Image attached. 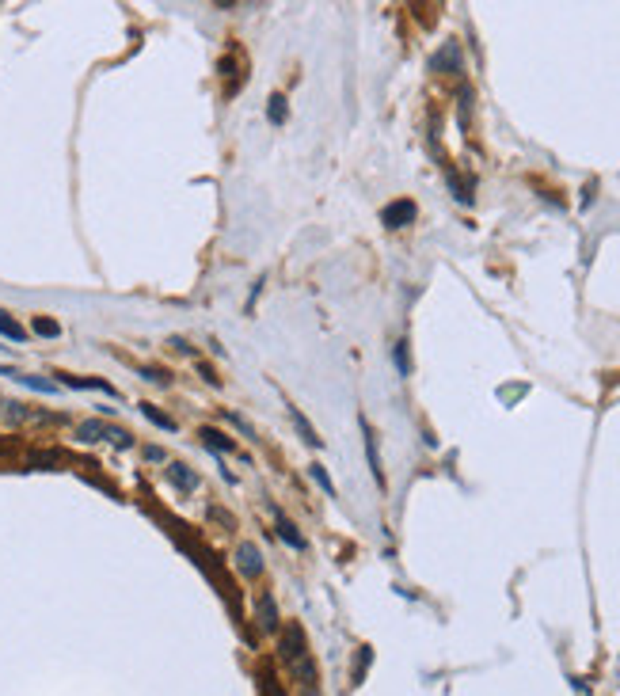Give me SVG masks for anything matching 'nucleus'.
<instances>
[{
	"label": "nucleus",
	"mask_w": 620,
	"mask_h": 696,
	"mask_svg": "<svg viewBox=\"0 0 620 696\" xmlns=\"http://www.w3.org/2000/svg\"><path fill=\"white\" fill-rule=\"evenodd\" d=\"M141 377L156 381V385H168V373H164V369H141Z\"/></svg>",
	"instance_id": "19"
},
{
	"label": "nucleus",
	"mask_w": 620,
	"mask_h": 696,
	"mask_svg": "<svg viewBox=\"0 0 620 696\" xmlns=\"http://www.w3.org/2000/svg\"><path fill=\"white\" fill-rule=\"evenodd\" d=\"M141 415H145L149 422H156V427H160V430H168V434L176 430V419H168L164 411H160V407H152V403H141Z\"/></svg>",
	"instance_id": "11"
},
{
	"label": "nucleus",
	"mask_w": 620,
	"mask_h": 696,
	"mask_svg": "<svg viewBox=\"0 0 620 696\" xmlns=\"http://www.w3.org/2000/svg\"><path fill=\"white\" fill-rule=\"evenodd\" d=\"M16 381L19 385H27V388H35V392H57V385L54 381H46V377H23V373H16Z\"/></svg>",
	"instance_id": "15"
},
{
	"label": "nucleus",
	"mask_w": 620,
	"mask_h": 696,
	"mask_svg": "<svg viewBox=\"0 0 620 696\" xmlns=\"http://www.w3.org/2000/svg\"><path fill=\"white\" fill-rule=\"evenodd\" d=\"M168 480L176 483L179 491H195L198 487V476L187 468V464H168Z\"/></svg>",
	"instance_id": "4"
},
{
	"label": "nucleus",
	"mask_w": 620,
	"mask_h": 696,
	"mask_svg": "<svg viewBox=\"0 0 620 696\" xmlns=\"http://www.w3.org/2000/svg\"><path fill=\"white\" fill-rule=\"evenodd\" d=\"M145 457H149V460H164V449L152 446V449H145Z\"/></svg>",
	"instance_id": "21"
},
{
	"label": "nucleus",
	"mask_w": 620,
	"mask_h": 696,
	"mask_svg": "<svg viewBox=\"0 0 620 696\" xmlns=\"http://www.w3.org/2000/svg\"><path fill=\"white\" fill-rule=\"evenodd\" d=\"M278 654H282V662H286V670L293 673V681H297V692H301V696H320L316 662H312L309 643H304V632L297 628V624L282 632V639H278Z\"/></svg>",
	"instance_id": "1"
},
{
	"label": "nucleus",
	"mask_w": 620,
	"mask_h": 696,
	"mask_svg": "<svg viewBox=\"0 0 620 696\" xmlns=\"http://www.w3.org/2000/svg\"><path fill=\"white\" fill-rule=\"evenodd\" d=\"M30 327H35V335H42V339H57L61 335V324L57 320H50V316H35V324Z\"/></svg>",
	"instance_id": "12"
},
{
	"label": "nucleus",
	"mask_w": 620,
	"mask_h": 696,
	"mask_svg": "<svg viewBox=\"0 0 620 696\" xmlns=\"http://www.w3.org/2000/svg\"><path fill=\"white\" fill-rule=\"evenodd\" d=\"M107 430H110V427H103V422H96V419H88V422H80V427H76V438H80V441H103Z\"/></svg>",
	"instance_id": "9"
},
{
	"label": "nucleus",
	"mask_w": 620,
	"mask_h": 696,
	"mask_svg": "<svg viewBox=\"0 0 620 696\" xmlns=\"http://www.w3.org/2000/svg\"><path fill=\"white\" fill-rule=\"evenodd\" d=\"M309 472H312V480H316L320 487L328 491V495H335V483H331V476H328V468H323V464H312Z\"/></svg>",
	"instance_id": "17"
},
{
	"label": "nucleus",
	"mask_w": 620,
	"mask_h": 696,
	"mask_svg": "<svg viewBox=\"0 0 620 696\" xmlns=\"http://www.w3.org/2000/svg\"><path fill=\"white\" fill-rule=\"evenodd\" d=\"M259 624L267 632L278 628V613H274V598H270V593H263V598H259Z\"/></svg>",
	"instance_id": "10"
},
{
	"label": "nucleus",
	"mask_w": 620,
	"mask_h": 696,
	"mask_svg": "<svg viewBox=\"0 0 620 696\" xmlns=\"http://www.w3.org/2000/svg\"><path fill=\"white\" fill-rule=\"evenodd\" d=\"M236 567H240L243 579H259V574H263V552L256 548V544L243 540L240 548H236Z\"/></svg>",
	"instance_id": "3"
},
{
	"label": "nucleus",
	"mask_w": 620,
	"mask_h": 696,
	"mask_svg": "<svg viewBox=\"0 0 620 696\" xmlns=\"http://www.w3.org/2000/svg\"><path fill=\"white\" fill-rule=\"evenodd\" d=\"M270 122H274V126L286 122V95H282V92L270 95Z\"/></svg>",
	"instance_id": "16"
},
{
	"label": "nucleus",
	"mask_w": 620,
	"mask_h": 696,
	"mask_svg": "<svg viewBox=\"0 0 620 696\" xmlns=\"http://www.w3.org/2000/svg\"><path fill=\"white\" fill-rule=\"evenodd\" d=\"M278 537L286 540V544H293V548H297V552H304V537L297 533V526H293L289 518H282V514H278Z\"/></svg>",
	"instance_id": "8"
},
{
	"label": "nucleus",
	"mask_w": 620,
	"mask_h": 696,
	"mask_svg": "<svg viewBox=\"0 0 620 696\" xmlns=\"http://www.w3.org/2000/svg\"><path fill=\"white\" fill-rule=\"evenodd\" d=\"M225 419L232 422V427H236L240 434H243V438H256V430H251V422L248 419H240V415H232V411H225Z\"/></svg>",
	"instance_id": "18"
},
{
	"label": "nucleus",
	"mask_w": 620,
	"mask_h": 696,
	"mask_svg": "<svg viewBox=\"0 0 620 696\" xmlns=\"http://www.w3.org/2000/svg\"><path fill=\"white\" fill-rule=\"evenodd\" d=\"M415 217H419V209H415L411 198H400V202H392V206L381 209V221H384L389 228H403V225H411Z\"/></svg>",
	"instance_id": "2"
},
{
	"label": "nucleus",
	"mask_w": 620,
	"mask_h": 696,
	"mask_svg": "<svg viewBox=\"0 0 620 696\" xmlns=\"http://www.w3.org/2000/svg\"><path fill=\"white\" fill-rule=\"evenodd\" d=\"M0 335H8V339H12V342H23V335H27V331H23V327H19V324H16V320H12V316H8V312H0Z\"/></svg>",
	"instance_id": "14"
},
{
	"label": "nucleus",
	"mask_w": 620,
	"mask_h": 696,
	"mask_svg": "<svg viewBox=\"0 0 620 696\" xmlns=\"http://www.w3.org/2000/svg\"><path fill=\"white\" fill-rule=\"evenodd\" d=\"M289 419H293V422H297V430H301V438H304V441H309V446H320V438H316V430H312V427H309V419H304V415H301V411H297V407H289Z\"/></svg>",
	"instance_id": "13"
},
{
	"label": "nucleus",
	"mask_w": 620,
	"mask_h": 696,
	"mask_svg": "<svg viewBox=\"0 0 620 696\" xmlns=\"http://www.w3.org/2000/svg\"><path fill=\"white\" fill-rule=\"evenodd\" d=\"M365 430V453H369V468H373V480L377 483H384V472H381V457H377V438H373V430L369 427H362Z\"/></svg>",
	"instance_id": "7"
},
{
	"label": "nucleus",
	"mask_w": 620,
	"mask_h": 696,
	"mask_svg": "<svg viewBox=\"0 0 620 696\" xmlns=\"http://www.w3.org/2000/svg\"><path fill=\"white\" fill-rule=\"evenodd\" d=\"M61 385H65V388H96V392L115 396V388H110L107 381H96V377H65V373H61Z\"/></svg>",
	"instance_id": "5"
},
{
	"label": "nucleus",
	"mask_w": 620,
	"mask_h": 696,
	"mask_svg": "<svg viewBox=\"0 0 620 696\" xmlns=\"http://www.w3.org/2000/svg\"><path fill=\"white\" fill-rule=\"evenodd\" d=\"M396 361H400V373H408V354H403V342L396 347Z\"/></svg>",
	"instance_id": "20"
},
{
	"label": "nucleus",
	"mask_w": 620,
	"mask_h": 696,
	"mask_svg": "<svg viewBox=\"0 0 620 696\" xmlns=\"http://www.w3.org/2000/svg\"><path fill=\"white\" fill-rule=\"evenodd\" d=\"M202 441L213 449V453H232L236 446H232V438H225L221 430H213V427H202Z\"/></svg>",
	"instance_id": "6"
}]
</instances>
